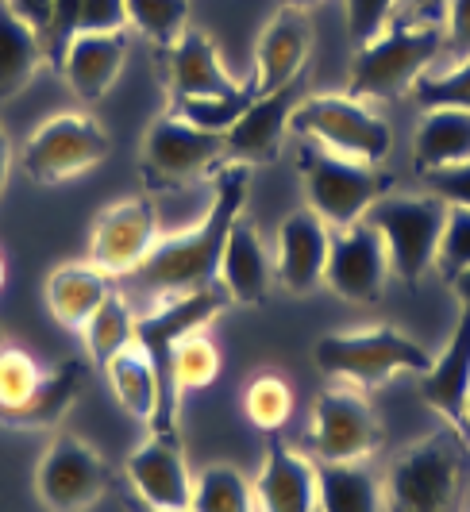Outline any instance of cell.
I'll return each mask as SVG.
<instances>
[{"instance_id": "obj_1", "label": "cell", "mask_w": 470, "mask_h": 512, "mask_svg": "<svg viewBox=\"0 0 470 512\" xmlns=\"http://www.w3.org/2000/svg\"><path fill=\"white\" fill-rule=\"evenodd\" d=\"M251 174L255 170L243 166V162H220V170L212 178L209 212L193 228L158 239L155 251L131 274V285L143 289V293H155L158 301L209 289L216 282V270H220L228 231L243 216V205L251 197Z\"/></svg>"}, {"instance_id": "obj_2", "label": "cell", "mask_w": 470, "mask_h": 512, "mask_svg": "<svg viewBox=\"0 0 470 512\" xmlns=\"http://www.w3.org/2000/svg\"><path fill=\"white\" fill-rule=\"evenodd\" d=\"M432 359L436 355L428 347H420L413 335L390 324L359 328V332H332L316 339L313 347L316 370L359 393L378 389L397 374H424Z\"/></svg>"}, {"instance_id": "obj_3", "label": "cell", "mask_w": 470, "mask_h": 512, "mask_svg": "<svg viewBox=\"0 0 470 512\" xmlns=\"http://www.w3.org/2000/svg\"><path fill=\"white\" fill-rule=\"evenodd\" d=\"M467 439L436 432L405 447L386 474V512H459L467 489Z\"/></svg>"}, {"instance_id": "obj_4", "label": "cell", "mask_w": 470, "mask_h": 512, "mask_svg": "<svg viewBox=\"0 0 470 512\" xmlns=\"http://www.w3.org/2000/svg\"><path fill=\"white\" fill-rule=\"evenodd\" d=\"M440 54H444L440 24L386 27L370 43L355 47V62L343 93L355 101H390L401 93H413L417 77L428 74Z\"/></svg>"}, {"instance_id": "obj_5", "label": "cell", "mask_w": 470, "mask_h": 512, "mask_svg": "<svg viewBox=\"0 0 470 512\" xmlns=\"http://www.w3.org/2000/svg\"><path fill=\"white\" fill-rule=\"evenodd\" d=\"M297 174L305 185V205L332 231L359 224L378 197H386V174L370 162L340 158L332 151H320L301 139L297 147Z\"/></svg>"}, {"instance_id": "obj_6", "label": "cell", "mask_w": 470, "mask_h": 512, "mask_svg": "<svg viewBox=\"0 0 470 512\" xmlns=\"http://www.w3.org/2000/svg\"><path fill=\"white\" fill-rule=\"evenodd\" d=\"M289 131H297L305 143H313L320 151L370 162V166H378L393 147L390 124L347 93L301 97L289 116Z\"/></svg>"}, {"instance_id": "obj_7", "label": "cell", "mask_w": 470, "mask_h": 512, "mask_svg": "<svg viewBox=\"0 0 470 512\" xmlns=\"http://www.w3.org/2000/svg\"><path fill=\"white\" fill-rule=\"evenodd\" d=\"M363 220L382 235L393 274L405 285H417L424 278V270L436 262V247H440L447 220V201H440L436 193H424V197L386 193L370 205Z\"/></svg>"}, {"instance_id": "obj_8", "label": "cell", "mask_w": 470, "mask_h": 512, "mask_svg": "<svg viewBox=\"0 0 470 512\" xmlns=\"http://www.w3.org/2000/svg\"><path fill=\"white\" fill-rule=\"evenodd\" d=\"M112 151L108 131L85 112H58L31 131L20 151V170L35 185H62V181L89 174Z\"/></svg>"}, {"instance_id": "obj_9", "label": "cell", "mask_w": 470, "mask_h": 512, "mask_svg": "<svg viewBox=\"0 0 470 512\" xmlns=\"http://www.w3.org/2000/svg\"><path fill=\"white\" fill-rule=\"evenodd\" d=\"M216 162H224V135L193 128L166 108L143 139L139 181L147 193H170L209 174Z\"/></svg>"}, {"instance_id": "obj_10", "label": "cell", "mask_w": 470, "mask_h": 512, "mask_svg": "<svg viewBox=\"0 0 470 512\" xmlns=\"http://www.w3.org/2000/svg\"><path fill=\"white\" fill-rule=\"evenodd\" d=\"M108 489V466L93 443L58 436L35 466V493L47 512H89Z\"/></svg>"}, {"instance_id": "obj_11", "label": "cell", "mask_w": 470, "mask_h": 512, "mask_svg": "<svg viewBox=\"0 0 470 512\" xmlns=\"http://www.w3.org/2000/svg\"><path fill=\"white\" fill-rule=\"evenodd\" d=\"M309 447L316 462H363L382 447V424L359 389H324L313 405Z\"/></svg>"}, {"instance_id": "obj_12", "label": "cell", "mask_w": 470, "mask_h": 512, "mask_svg": "<svg viewBox=\"0 0 470 512\" xmlns=\"http://www.w3.org/2000/svg\"><path fill=\"white\" fill-rule=\"evenodd\" d=\"M158 212L155 201L135 193L116 205H108L89 235V262L101 266L108 278H131L139 262L155 251Z\"/></svg>"}, {"instance_id": "obj_13", "label": "cell", "mask_w": 470, "mask_h": 512, "mask_svg": "<svg viewBox=\"0 0 470 512\" xmlns=\"http://www.w3.org/2000/svg\"><path fill=\"white\" fill-rule=\"evenodd\" d=\"M386 278H390L386 243H382V235L370 228L366 220L332 231L324 285L336 297L351 301V305H374L386 293Z\"/></svg>"}, {"instance_id": "obj_14", "label": "cell", "mask_w": 470, "mask_h": 512, "mask_svg": "<svg viewBox=\"0 0 470 512\" xmlns=\"http://www.w3.org/2000/svg\"><path fill=\"white\" fill-rule=\"evenodd\" d=\"M131 493L143 497L155 509H189L193 497V474L185 462V447L178 432H151L124 462Z\"/></svg>"}, {"instance_id": "obj_15", "label": "cell", "mask_w": 470, "mask_h": 512, "mask_svg": "<svg viewBox=\"0 0 470 512\" xmlns=\"http://www.w3.org/2000/svg\"><path fill=\"white\" fill-rule=\"evenodd\" d=\"M301 77L289 81L274 93H259L251 108L235 120L232 128L224 131V162H243V166H262L274 162L289 135V116L301 101Z\"/></svg>"}, {"instance_id": "obj_16", "label": "cell", "mask_w": 470, "mask_h": 512, "mask_svg": "<svg viewBox=\"0 0 470 512\" xmlns=\"http://www.w3.org/2000/svg\"><path fill=\"white\" fill-rule=\"evenodd\" d=\"M274 278L282 282L293 297H309L324 285L328 270V247H332V228L316 216L313 208H297L289 212L278 228L274 243Z\"/></svg>"}, {"instance_id": "obj_17", "label": "cell", "mask_w": 470, "mask_h": 512, "mask_svg": "<svg viewBox=\"0 0 470 512\" xmlns=\"http://www.w3.org/2000/svg\"><path fill=\"white\" fill-rule=\"evenodd\" d=\"M255 512H316L320 509V478L316 462L293 451L278 432H270L266 462L255 478Z\"/></svg>"}, {"instance_id": "obj_18", "label": "cell", "mask_w": 470, "mask_h": 512, "mask_svg": "<svg viewBox=\"0 0 470 512\" xmlns=\"http://www.w3.org/2000/svg\"><path fill=\"white\" fill-rule=\"evenodd\" d=\"M309 51H313L309 12L282 4L255 43V77H251L255 93H274L289 81H297L309 62Z\"/></svg>"}, {"instance_id": "obj_19", "label": "cell", "mask_w": 470, "mask_h": 512, "mask_svg": "<svg viewBox=\"0 0 470 512\" xmlns=\"http://www.w3.org/2000/svg\"><path fill=\"white\" fill-rule=\"evenodd\" d=\"M420 397L428 409L440 412L451 432L467 439V397H470V312H459V324L447 339V347L432 359V366L417 374ZM470 443V439H467Z\"/></svg>"}, {"instance_id": "obj_20", "label": "cell", "mask_w": 470, "mask_h": 512, "mask_svg": "<svg viewBox=\"0 0 470 512\" xmlns=\"http://www.w3.org/2000/svg\"><path fill=\"white\" fill-rule=\"evenodd\" d=\"M166 62H162V77H166V93L170 101L182 97H224V93H239L247 81H235L224 70V58L216 51L209 35L201 31H185L174 47H166Z\"/></svg>"}, {"instance_id": "obj_21", "label": "cell", "mask_w": 470, "mask_h": 512, "mask_svg": "<svg viewBox=\"0 0 470 512\" xmlns=\"http://www.w3.org/2000/svg\"><path fill=\"white\" fill-rule=\"evenodd\" d=\"M85 382H89V366L81 359H62L54 370L43 374V382L35 385L20 405H0V424L20 428V432H51L62 424V416L74 409Z\"/></svg>"}, {"instance_id": "obj_22", "label": "cell", "mask_w": 470, "mask_h": 512, "mask_svg": "<svg viewBox=\"0 0 470 512\" xmlns=\"http://www.w3.org/2000/svg\"><path fill=\"white\" fill-rule=\"evenodd\" d=\"M128 62V31H97V35H74L62 54V74L70 89L85 104L101 101Z\"/></svg>"}, {"instance_id": "obj_23", "label": "cell", "mask_w": 470, "mask_h": 512, "mask_svg": "<svg viewBox=\"0 0 470 512\" xmlns=\"http://www.w3.org/2000/svg\"><path fill=\"white\" fill-rule=\"evenodd\" d=\"M274 282V270L266 262V247H262L259 231L251 220H235L228 231V243H224V255H220V270H216V285L228 293L232 305L255 308L266 301Z\"/></svg>"}, {"instance_id": "obj_24", "label": "cell", "mask_w": 470, "mask_h": 512, "mask_svg": "<svg viewBox=\"0 0 470 512\" xmlns=\"http://www.w3.org/2000/svg\"><path fill=\"white\" fill-rule=\"evenodd\" d=\"M116 285L101 266L85 262H62L47 278V308L51 316L70 328V332H85V324L93 320V312L105 305V297Z\"/></svg>"}, {"instance_id": "obj_25", "label": "cell", "mask_w": 470, "mask_h": 512, "mask_svg": "<svg viewBox=\"0 0 470 512\" xmlns=\"http://www.w3.org/2000/svg\"><path fill=\"white\" fill-rule=\"evenodd\" d=\"M470 158V112L467 108H428L413 135V166L417 174L447 170Z\"/></svg>"}, {"instance_id": "obj_26", "label": "cell", "mask_w": 470, "mask_h": 512, "mask_svg": "<svg viewBox=\"0 0 470 512\" xmlns=\"http://www.w3.org/2000/svg\"><path fill=\"white\" fill-rule=\"evenodd\" d=\"M47 62L43 39L31 24H24L8 0H0V104L16 101L35 81L39 66Z\"/></svg>"}, {"instance_id": "obj_27", "label": "cell", "mask_w": 470, "mask_h": 512, "mask_svg": "<svg viewBox=\"0 0 470 512\" xmlns=\"http://www.w3.org/2000/svg\"><path fill=\"white\" fill-rule=\"evenodd\" d=\"M320 512H386V486L363 462H316Z\"/></svg>"}, {"instance_id": "obj_28", "label": "cell", "mask_w": 470, "mask_h": 512, "mask_svg": "<svg viewBox=\"0 0 470 512\" xmlns=\"http://www.w3.org/2000/svg\"><path fill=\"white\" fill-rule=\"evenodd\" d=\"M105 374L112 393H116V401L124 405V412L151 428L158 416V374L151 359H147V351L131 339L128 347L105 366Z\"/></svg>"}, {"instance_id": "obj_29", "label": "cell", "mask_w": 470, "mask_h": 512, "mask_svg": "<svg viewBox=\"0 0 470 512\" xmlns=\"http://www.w3.org/2000/svg\"><path fill=\"white\" fill-rule=\"evenodd\" d=\"M189 512H255V489L235 466H205L193 478Z\"/></svg>"}, {"instance_id": "obj_30", "label": "cell", "mask_w": 470, "mask_h": 512, "mask_svg": "<svg viewBox=\"0 0 470 512\" xmlns=\"http://www.w3.org/2000/svg\"><path fill=\"white\" fill-rule=\"evenodd\" d=\"M85 343H89V355L97 362V370H105L108 362L116 359L135 335V312H131L128 297L124 293H108L105 305L93 312V320L85 324Z\"/></svg>"}, {"instance_id": "obj_31", "label": "cell", "mask_w": 470, "mask_h": 512, "mask_svg": "<svg viewBox=\"0 0 470 512\" xmlns=\"http://www.w3.org/2000/svg\"><path fill=\"white\" fill-rule=\"evenodd\" d=\"M170 374H174V393H178V401H182L185 393L209 389V385L220 378V351H216V343L205 335V328H197V332H189L178 339Z\"/></svg>"}, {"instance_id": "obj_32", "label": "cell", "mask_w": 470, "mask_h": 512, "mask_svg": "<svg viewBox=\"0 0 470 512\" xmlns=\"http://www.w3.org/2000/svg\"><path fill=\"white\" fill-rule=\"evenodd\" d=\"M128 27L143 31L158 51L174 47L189 31V0H124Z\"/></svg>"}, {"instance_id": "obj_33", "label": "cell", "mask_w": 470, "mask_h": 512, "mask_svg": "<svg viewBox=\"0 0 470 512\" xmlns=\"http://www.w3.org/2000/svg\"><path fill=\"white\" fill-rule=\"evenodd\" d=\"M259 93H255V85L247 81L239 93H224V97H182V101H170V112L174 116H182L185 124H193V128L201 131H224L232 128L235 120L251 108Z\"/></svg>"}, {"instance_id": "obj_34", "label": "cell", "mask_w": 470, "mask_h": 512, "mask_svg": "<svg viewBox=\"0 0 470 512\" xmlns=\"http://www.w3.org/2000/svg\"><path fill=\"white\" fill-rule=\"evenodd\" d=\"M243 412H247V420L259 428V432H282L286 428V420L293 416V393H289L286 378H278V374H259L255 382L247 385V393H243Z\"/></svg>"}, {"instance_id": "obj_35", "label": "cell", "mask_w": 470, "mask_h": 512, "mask_svg": "<svg viewBox=\"0 0 470 512\" xmlns=\"http://www.w3.org/2000/svg\"><path fill=\"white\" fill-rule=\"evenodd\" d=\"M413 97L417 104L428 108H467L470 112V58L467 62H455L444 74H420L413 85Z\"/></svg>"}, {"instance_id": "obj_36", "label": "cell", "mask_w": 470, "mask_h": 512, "mask_svg": "<svg viewBox=\"0 0 470 512\" xmlns=\"http://www.w3.org/2000/svg\"><path fill=\"white\" fill-rule=\"evenodd\" d=\"M432 266L444 274L447 282L470 266V208L447 205L444 235H440V247H436V262Z\"/></svg>"}, {"instance_id": "obj_37", "label": "cell", "mask_w": 470, "mask_h": 512, "mask_svg": "<svg viewBox=\"0 0 470 512\" xmlns=\"http://www.w3.org/2000/svg\"><path fill=\"white\" fill-rule=\"evenodd\" d=\"M43 366L27 355L24 347L0 343V405H20L35 385L43 382Z\"/></svg>"}, {"instance_id": "obj_38", "label": "cell", "mask_w": 470, "mask_h": 512, "mask_svg": "<svg viewBox=\"0 0 470 512\" xmlns=\"http://www.w3.org/2000/svg\"><path fill=\"white\" fill-rule=\"evenodd\" d=\"M401 0H343V12H347V35L355 47L370 43L378 31H386L393 8Z\"/></svg>"}, {"instance_id": "obj_39", "label": "cell", "mask_w": 470, "mask_h": 512, "mask_svg": "<svg viewBox=\"0 0 470 512\" xmlns=\"http://www.w3.org/2000/svg\"><path fill=\"white\" fill-rule=\"evenodd\" d=\"M97 31H128V4L124 0H78V35Z\"/></svg>"}, {"instance_id": "obj_40", "label": "cell", "mask_w": 470, "mask_h": 512, "mask_svg": "<svg viewBox=\"0 0 470 512\" xmlns=\"http://www.w3.org/2000/svg\"><path fill=\"white\" fill-rule=\"evenodd\" d=\"M451 66L470 58V0H447V24H444V54Z\"/></svg>"}, {"instance_id": "obj_41", "label": "cell", "mask_w": 470, "mask_h": 512, "mask_svg": "<svg viewBox=\"0 0 470 512\" xmlns=\"http://www.w3.org/2000/svg\"><path fill=\"white\" fill-rule=\"evenodd\" d=\"M424 181L432 185V193L455 208H470V158L459 166H447V170H432L424 174Z\"/></svg>"}, {"instance_id": "obj_42", "label": "cell", "mask_w": 470, "mask_h": 512, "mask_svg": "<svg viewBox=\"0 0 470 512\" xmlns=\"http://www.w3.org/2000/svg\"><path fill=\"white\" fill-rule=\"evenodd\" d=\"M8 8L24 20V24H31L39 35L47 31V24H51V12H54V0H8Z\"/></svg>"}, {"instance_id": "obj_43", "label": "cell", "mask_w": 470, "mask_h": 512, "mask_svg": "<svg viewBox=\"0 0 470 512\" xmlns=\"http://www.w3.org/2000/svg\"><path fill=\"white\" fill-rule=\"evenodd\" d=\"M8 174H12V139H8V131L0 128V197L8 189Z\"/></svg>"}, {"instance_id": "obj_44", "label": "cell", "mask_w": 470, "mask_h": 512, "mask_svg": "<svg viewBox=\"0 0 470 512\" xmlns=\"http://www.w3.org/2000/svg\"><path fill=\"white\" fill-rule=\"evenodd\" d=\"M447 285L455 289V297H459V305H463V308H467V312H470V266H467V270H463V274H455V278H451V282H447Z\"/></svg>"}, {"instance_id": "obj_45", "label": "cell", "mask_w": 470, "mask_h": 512, "mask_svg": "<svg viewBox=\"0 0 470 512\" xmlns=\"http://www.w3.org/2000/svg\"><path fill=\"white\" fill-rule=\"evenodd\" d=\"M124 509H128V512H174V509H155V505H147V501H143V497H135V493L128 497V505H124ZM185 512H189V509H185Z\"/></svg>"}, {"instance_id": "obj_46", "label": "cell", "mask_w": 470, "mask_h": 512, "mask_svg": "<svg viewBox=\"0 0 470 512\" xmlns=\"http://www.w3.org/2000/svg\"><path fill=\"white\" fill-rule=\"evenodd\" d=\"M289 8H301V12H309V8H316L320 0H286Z\"/></svg>"}, {"instance_id": "obj_47", "label": "cell", "mask_w": 470, "mask_h": 512, "mask_svg": "<svg viewBox=\"0 0 470 512\" xmlns=\"http://www.w3.org/2000/svg\"><path fill=\"white\" fill-rule=\"evenodd\" d=\"M409 8H428V4H436V0H405Z\"/></svg>"}, {"instance_id": "obj_48", "label": "cell", "mask_w": 470, "mask_h": 512, "mask_svg": "<svg viewBox=\"0 0 470 512\" xmlns=\"http://www.w3.org/2000/svg\"><path fill=\"white\" fill-rule=\"evenodd\" d=\"M4 278H8V270H4V258H0V289H4Z\"/></svg>"}, {"instance_id": "obj_49", "label": "cell", "mask_w": 470, "mask_h": 512, "mask_svg": "<svg viewBox=\"0 0 470 512\" xmlns=\"http://www.w3.org/2000/svg\"><path fill=\"white\" fill-rule=\"evenodd\" d=\"M467 439H470V397H467Z\"/></svg>"}, {"instance_id": "obj_50", "label": "cell", "mask_w": 470, "mask_h": 512, "mask_svg": "<svg viewBox=\"0 0 470 512\" xmlns=\"http://www.w3.org/2000/svg\"><path fill=\"white\" fill-rule=\"evenodd\" d=\"M316 512H320V509H316Z\"/></svg>"}]
</instances>
